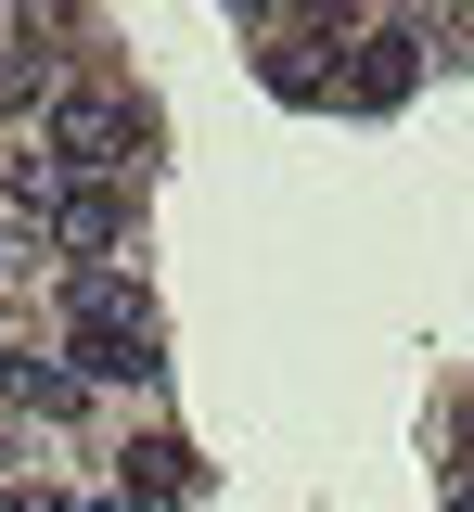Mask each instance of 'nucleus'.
Returning a JSON list of instances; mask_svg holds the SVG:
<instances>
[{
	"label": "nucleus",
	"instance_id": "7ed1b4c3",
	"mask_svg": "<svg viewBox=\"0 0 474 512\" xmlns=\"http://www.w3.org/2000/svg\"><path fill=\"white\" fill-rule=\"evenodd\" d=\"M52 231L77 244V269H103V256L129 244V192H116V180H65V192H52Z\"/></svg>",
	"mask_w": 474,
	"mask_h": 512
},
{
	"label": "nucleus",
	"instance_id": "6e6552de",
	"mask_svg": "<svg viewBox=\"0 0 474 512\" xmlns=\"http://www.w3.org/2000/svg\"><path fill=\"white\" fill-rule=\"evenodd\" d=\"M0 384H13V346H0Z\"/></svg>",
	"mask_w": 474,
	"mask_h": 512
},
{
	"label": "nucleus",
	"instance_id": "f03ea898",
	"mask_svg": "<svg viewBox=\"0 0 474 512\" xmlns=\"http://www.w3.org/2000/svg\"><path fill=\"white\" fill-rule=\"evenodd\" d=\"M39 154L65 180H129L141 167V103L129 90H52L39 103Z\"/></svg>",
	"mask_w": 474,
	"mask_h": 512
},
{
	"label": "nucleus",
	"instance_id": "0eeeda50",
	"mask_svg": "<svg viewBox=\"0 0 474 512\" xmlns=\"http://www.w3.org/2000/svg\"><path fill=\"white\" fill-rule=\"evenodd\" d=\"M0 512H52V500H0Z\"/></svg>",
	"mask_w": 474,
	"mask_h": 512
},
{
	"label": "nucleus",
	"instance_id": "39448f33",
	"mask_svg": "<svg viewBox=\"0 0 474 512\" xmlns=\"http://www.w3.org/2000/svg\"><path fill=\"white\" fill-rule=\"evenodd\" d=\"M129 487H154V500H193L205 474H193V448H180V436H154V448H129Z\"/></svg>",
	"mask_w": 474,
	"mask_h": 512
},
{
	"label": "nucleus",
	"instance_id": "20e7f679",
	"mask_svg": "<svg viewBox=\"0 0 474 512\" xmlns=\"http://www.w3.org/2000/svg\"><path fill=\"white\" fill-rule=\"evenodd\" d=\"M410 77H423V39H410V26H372V39H359V103H398Z\"/></svg>",
	"mask_w": 474,
	"mask_h": 512
},
{
	"label": "nucleus",
	"instance_id": "423d86ee",
	"mask_svg": "<svg viewBox=\"0 0 474 512\" xmlns=\"http://www.w3.org/2000/svg\"><path fill=\"white\" fill-rule=\"evenodd\" d=\"M0 269H13V218H0Z\"/></svg>",
	"mask_w": 474,
	"mask_h": 512
},
{
	"label": "nucleus",
	"instance_id": "f257e3e1",
	"mask_svg": "<svg viewBox=\"0 0 474 512\" xmlns=\"http://www.w3.org/2000/svg\"><path fill=\"white\" fill-rule=\"evenodd\" d=\"M65 333H77V372H103V384L154 372V308H141L129 269H65Z\"/></svg>",
	"mask_w": 474,
	"mask_h": 512
}]
</instances>
